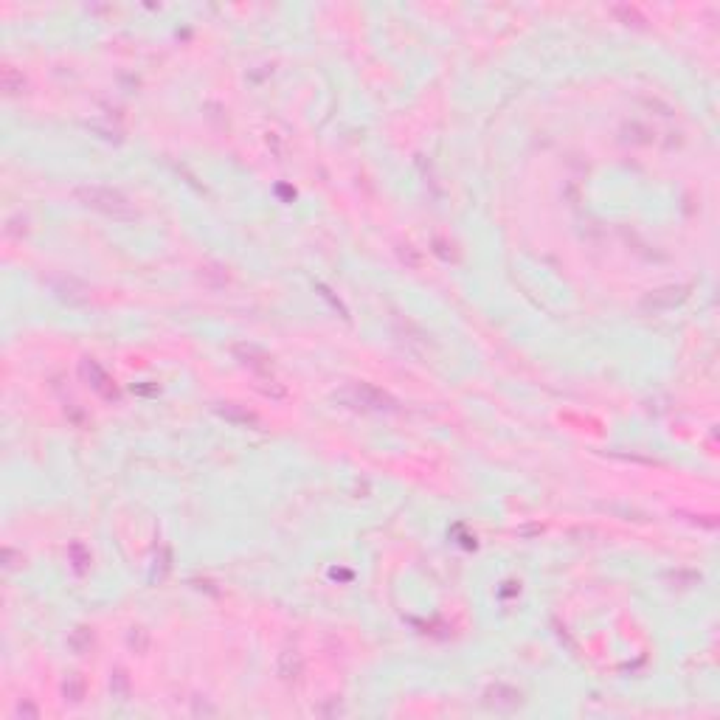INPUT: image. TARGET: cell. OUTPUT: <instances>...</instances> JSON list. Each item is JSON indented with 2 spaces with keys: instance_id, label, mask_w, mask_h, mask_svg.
I'll use <instances>...</instances> for the list:
<instances>
[{
  "instance_id": "8fae6325",
  "label": "cell",
  "mask_w": 720,
  "mask_h": 720,
  "mask_svg": "<svg viewBox=\"0 0 720 720\" xmlns=\"http://www.w3.org/2000/svg\"><path fill=\"white\" fill-rule=\"evenodd\" d=\"M68 641H71V647H74L77 653H82V650H87V647L93 644V633H90L87 628H77V631L71 633V639Z\"/></svg>"
},
{
  "instance_id": "8992f818",
  "label": "cell",
  "mask_w": 720,
  "mask_h": 720,
  "mask_svg": "<svg viewBox=\"0 0 720 720\" xmlns=\"http://www.w3.org/2000/svg\"><path fill=\"white\" fill-rule=\"evenodd\" d=\"M684 296H687V293H684L681 287H670V290H658V293H653V296H647V299H644V307H650L653 313H655V310H667V307L678 304V301H681Z\"/></svg>"
},
{
  "instance_id": "6da1fadb",
  "label": "cell",
  "mask_w": 720,
  "mask_h": 720,
  "mask_svg": "<svg viewBox=\"0 0 720 720\" xmlns=\"http://www.w3.org/2000/svg\"><path fill=\"white\" fill-rule=\"evenodd\" d=\"M77 200H82L87 209L93 211H101L113 220H135V209L133 203L118 192V189H107V186H79L77 192Z\"/></svg>"
},
{
  "instance_id": "ba28073f",
  "label": "cell",
  "mask_w": 720,
  "mask_h": 720,
  "mask_svg": "<svg viewBox=\"0 0 720 720\" xmlns=\"http://www.w3.org/2000/svg\"><path fill=\"white\" fill-rule=\"evenodd\" d=\"M228 422H237V425H259V419H256V414H250V411H245L242 405H234V402H226V405H220L217 408Z\"/></svg>"
},
{
  "instance_id": "30bf717a",
  "label": "cell",
  "mask_w": 720,
  "mask_h": 720,
  "mask_svg": "<svg viewBox=\"0 0 720 720\" xmlns=\"http://www.w3.org/2000/svg\"><path fill=\"white\" fill-rule=\"evenodd\" d=\"M62 692H65V698H71V701H82V698H84V678H82L79 672L68 675L65 684H62Z\"/></svg>"
},
{
  "instance_id": "9c48e42d",
  "label": "cell",
  "mask_w": 720,
  "mask_h": 720,
  "mask_svg": "<svg viewBox=\"0 0 720 720\" xmlns=\"http://www.w3.org/2000/svg\"><path fill=\"white\" fill-rule=\"evenodd\" d=\"M0 84H3L6 96H17V93H23V87H26V79H23V74H20L17 68L6 65V68H3V74H0Z\"/></svg>"
},
{
  "instance_id": "5b68a950",
  "label": "cell",
  "mask_w": 720,
  "mask_h": 720,
  "mask_svg": "<svg viewBox=\"0 0 720 720\" xmlns=\"http://www.w3.org/2000/svg\"><path fill=\"white\" fill-rule=\"evenodd\" d=\"M487 704L495 707V709H515L521 704V692L512 689V687H501L498 684V687L487 689Z\"/></svg>"
},
{
  "instance_id": "52a82bcc",
  "label": "cell",
  "mask_w": 720,
  "mask_h": 720,
  "mask_svg": "<svg viewBox=\"0 0 720 720\" xmlns=\"http://www.w3.org/2000/svg\"><path fill=\"white\" fill-rule=\"evenodd\" d=\"M279 675H282L284 681H299V675H301V655H299L296 650L282 653V661H279Z\"/></svg>"
},
{
  "instance_id": "277c9868",
  "label": "cell",
  "mask_w": 720,
  "mask_h": 720,
  "mask_svg": "<svg viewBox=\"0 0 720 720\" xmlns=\"http://www.w3.org/2000/svg\"><path fill=\"white\" fill-rule=\"evenodd\" d=\"M82 375L90 380L93 392H99L101 397H107V400H116V397H118V392H116L113 380L107 377V372H104L96 360H82Z\"/></svg>"
},
{
  "instance_id": "7a4b0ae2",
  "label": "cell",
  "mask_w": 720,
  "mask_h": 720,
  "mask_svg": "<svg viewBox=\"0 0 720 720\" xmlns=\"http://www.w3.org/2000/svg\"><path fill=\"white\" fill-rule=\"evenodd\" d=\"M338 397L352 408H360V411H394L397 408L394 397H389L383 389L369 386V383H355V386L343 389Z\"/></svg>"
},
{
  "instance_id": "3957f363",
  "label": "cell",
  "mask_w": 720,
  "mask_h": 720,
  "mask_svg": "<svg viewBox=\"0 0 720 720\" xmlns=\"http://www.w3.org/2000/svg\"><path fill=\"white\" fill-rule=\"evenodd\" d=\"M234 355L240 358L250 372H256L259 377H270L273 375V358L265 349H259L253 343H240V346H234Z\"/></svg>"
}]
</instances>
